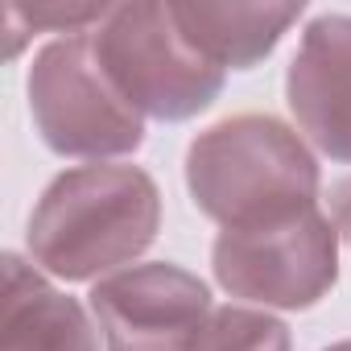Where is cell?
<instances>
[{"mask_svg": "<svg viewBox=\"0 0 351 351\" xmlns=\"http://www.w3.org/2000/svg\"><path fill=\"white\" fill-rule=\"evenodd\" d=\"M186 186L207 219L244 232L318 207V161L285 120L240 112L191 141Z\"/></svg>", "mask_w": 351, "mask_h": 351, "instance_id": "cell-1", "label": "cell"}, {"mask_svg": "<svg viewBox=\"0 0 351 351\" xmlns=\"http://www.w3.org/2000/svg\"><path fill=\"white\" fill-rule=\"evenodd\" d=\"M108 351H191L211 314L207 285L178 265H132L91 289Z\"/></svg>", "mask_w": 351, "mask_h": 351, "instance_id": "cell-6", "label": "cell"}, {"mask_svg": "<svg viewBox=\"0 0 351 351\" xmlns=\"http://www.w3.org/2000/svg\"><path fill=\"white\" fill-rule=\"evenodd\" d=\"M173 21L182 25L191 46L207 54L219 71H248L273 46L281 34L302 17L298 5H207V0H191V5H169Z\"/></svg>", "mask_w": 351, "mask_h": 351, "instance_id": "cell-9", "label": "cell"}, {"mask_svg": "<svg viewBox=\"0 0 351 351\" xmlns=\"http://www.w3.org/2000/svg\"><path fill=\"white\" fill-rule=\"evenodd\" d=\"M215 281L232 298H248L277 310H306L339 277V228L318 211H302L281 223L219 232L211 248Z\"/></svg>", "mask_w": 351, "mask_h": 351, "instance_id": "cell-5", "label": "cell"}, {"mask_svg": "<svg viewBox=\"0 0 351 351\" xmlns=\"http://www.w3.org/2000/svg\"><path fill=\"white\" fill-rule=\"evenodd\" d=\"M191 351H289V326L269 310L215 306L191 339Z\"/></svg>", "mask_w": 351, "mask_h": 351, "instance_id": "cell-10", "label": "cell"}, {"mask_svg": "<svg viewBox=\"0 0 351 351\" xmlns=\"http://www.w3.org/2000/svg\"><path fill=\"white\" fill-rule=\"evenodd\" d=\"M0 351H99L87 310L58 293L34 265L5 256L0 285Z\"/></svg>", "mask_w": 351, "mask_h": 351, "instance_id": "cell-8", "label": "cell"}, {"mask_svg": "<svg viewBox=\"0 0 351 351\" xmlns=\"http://www.w3.org/2000/svg\"><path fill=\"white\" fill-rule=\"evenodd\" d=\"M91 38L108 79L141 116L186 120L223 91V71L191 46L169 5H120Z\"/></svg>", "mask_w": 351, "mask_h": 351, "instance_id": "cell-3", "label": "cell"}, {"mask_svg": "<svg viewBox=\"0 0 351 351\" xmlns=\"http://www.w3.org/2000/svg\"><path fill=\"white\" fill-rule=\"evenodd\" d=\"M161 228L157 182L136 165H79L46 186L29 215V256L62 281L136 261Z\"/></svg>", "mask_w": 351, "mask_h": 351, "instance_id": "cell-2", "label": "cell"}, {"mask_svg": "<svg viewBox=\"0 0 351 351\" xmlns=\"http://www.w3.org/2000/svg\"><path fill=\"white\" fill-rule=\"evenodd\" d=\"M29 112L62 157H120L145 141V120L108 79L91 34L58 38L34 58Z\"/></svg>", "mask_w": 351, "mask_h": 351, "instance_id": "cell-4", "label": "cell"}, {"mask_svg": "<svg viewBox=\"0 0 351 351\" xmlns=\"http://www.w3.org/2000/svg\"><path fill=\"white\" fill-rule=\"evenodd\" d=\"M298 128L335 161H351V13H322L306 25L285 75Z\"/></svg>", "mask_w": 351, "mask_h": 351, "instance_id": "cell-7", "label": "cell"}, {"mask_svg": "<svg viewBox=\"0 0 351 351\" xmlns=\"http://www.w3.org/2000/svg\"><path fill=\"white\" fill-rule=\"evenodd\" d=\"M326 351H351V339H343V343H335V347H326Z\"/></svg>", "mask_w": 351, "mask_h": 351, "instance_id": "cell-12", "label": "cell"}, {"mask_svg": "<svg viewBox=\"0 0 351 351\" xmlns=\"http://www.w3.org/2000/svg\"><path fill=\"white\" fill-rule=\"evenodd\" d=\"M330 219H335L339 236H343L347 248H351V178H343V182L330 191Z\"/></svg>", "mask_w": 351, "mask_h": 351, "instance_id": "cell-11", "label": "cell"}]
</instances>
